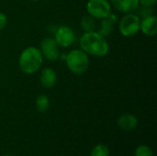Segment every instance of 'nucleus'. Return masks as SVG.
Instances as JSON below:
<instances>
[{"mask_svg":"<svg viewBox=\"0 0 157 156\" xmlns=\"http://www.w3.org/2000/svg\"><path fill=\"white\" fill-rule=\"evenodd\" d=\"M137 125L138 119L132 114H124L118 120V126L125 131H132L135 130Z\"/></svg>","mask_w":157,"mask_h":156,"instance_id":"10","label":"nucleus"},{"mask_svg":"<svg viewBox=\"0 0 157 156\" xmlns=\"http://www.w3.org/2000/svg\"><path fill=\"white\" fill-rule=\"evenodd\" d=\"M40 52L49 61H56L60 56L59 45L52 38H45L40 43Z\"/></svg>","mask_w":157,"mask_h":156,"instance_id":"6","label":"nucleus"},{"mask_svg":"<svg viewBox=\"0 0 157 156\" xmlns=\"http://www.w3.org/2000/svg\"><path fill=\"white\" fill-rule=\"evenodd\" d=\"M115 21L112 20V14H110L107 18H104V21L101 24V29L100 31L98 32L100 35H102L103 37L108 36L110 32H111V29H112V24Z\"/></svg>","mask_w":157,"mask_h":156,"instance_id":"13","label":"nucleus"},{"mask_svg":"<svg viewBox=\"0 0 157 156\" xmlns=\"http://www.w3.org/2000/svg\"><path fill=\"white\" fill-rule=\"evenodd\" d=\"M40 84L45 88H52L55 86L57 81V74L52 68H45L42 70L40 77Z\"/></svg>","mask_w":157,"mask_h":156,"instance_id":"11","label":"nucleus"},{"mask_svg":"<svg viewBox=\"0 0 157 156\" xmlns=\"http://www.w3.org/2000/svg\"><path fill=\"white\" fill-rule=\"evenodd\" d=\"M135 156H154L152 149L147 145H140L135 149Z\"/></svg>","mask_w":157,"mask_h":156,"instance_id":"16","label":"nucleus"},{"mask_svg":"<svg viewBox=\"0 0 157 156\" xmlns=\"http://www.w3.org/2000/svg\"><path fill=\"white\" fill-rule=\"evenodd\" d=\"M140 30L146 36H155L157 33V18L155 16H147L141 20Z\"/></svg>","mask_w":157,"mask_h":156,"instance_id":"9","label":"nucleus"},{"mask_svg":"<svg viewBox=\"0 0 157 156\" xmlns=\"http://www.w3.org/2000/svg\"><path fill=\"white\" fill-rule=\"evenodd\" d=\"M6 22H7V17H6V16L4 13H1V12H0V31L6 27Z\"/></svg>","mask_w":157,"mask_h":156,"instance_id":"18","label":"nucleus"},{"mask_svg":"<svg viewBox=\"0 0 157 156\" xmlns=\"http://www.w3.org/2000/svg\"><path fill=\"white\" fill-rule=\"evenodd\" d=\"M31 1H34V2H36V1H39V0H31Z\"/></svg>","mask_w":157,"mask_h":156,"instance_id":"20","label":"nucleus"},{"mask_svg":"<svg viewBox=\"0 0 157 156\" xmlns=\"http://www.w3.org/2000/svg\"><path fill=\"white\" fill-rule=\"evenodd\" d=\"M50 107V100L47 96L40 95L36 99V108L39 112H46Z\"/></svg>","mask_w":157,"mask_h":156,"instance_id":"12","label":"nucleus"},{"mask_svg":"<svg viewBox=\"0 0 157 156\" xmlns=\"http://www.w3.org/2000/svg\"><path fill=\"white\" fill-rule=\"evenodd\" d=\"M86 8L88 14L94 18L104 19L111 14V5L108 0H89Z\"/></svg>","mask_w":157,"mask_h":156,"instance_id":"5","label":"nucleus"},{"mask_svg":"<svg viewBox=\"0 0 157 156\" xmlns=\"http://www.w3.org/2000/svg\"><path fill=\"white\" fill-rule=\"evenodd\" d=\"M157 0H139V4H141L144 7H151L156 4Z\"/></svg>","mask_w":157,"mask_h":156,"instance_id":"17","label":"nucleus"},{"mask_svg":"<svg viewBox=\"0 0 157 156\" xmlns=\"http://www.w3.org/2000/svg\"><path fill=\"white\" fill-rule=\"evenodd\" d=\"M141 19L138 16L128 13L120 22V31L125 37H132L140 31Z\"/></svg>","mask_w":157,"mask_h":156,"instance_id":"4","label":"nucleus"},{"mask_svg":"<svg viewBox=\"0 0 157 156\" xmlns=\"http://www.w3.org/2000/svg\"><path fill=\"white\" fill-rule=\"evenodd\" d=\"M80 46L86 54L98 57L107 55L109 51L106 38L95 31L85 32L80 39Z\"/></svg>","mask_w":157,"mask_h":156,"instance_id":"1","label":"nucleus"},{"mask_svg":"<svg viewBox=\"0 0 157 156\" xmlns=\"http://www.w3.org/2000/svg\"><path fill=\"white\" fill-rule=\"evenodd\" d=\"M43 56L40 50L36 47H28L20 54L18 59V66L26 74L36 73L42 64Z\"/></svg>","mask_w":157,"mask_h":156,"instance_id":"2","label":"nucleus"},{"mask_svg":"<svg viewBox=\"0 0 157 156\" xmlns=\"http://www.w3.org/2000/svg\"><path fill=\"white\" fill-rule=\"evenodd\" d=\"M75 36L74 30L68 26H61L55 33V41L59 47H69L75 41Z\"/></svg>","mask_w":157,"mask_h":156,"instance_id":"7","label":"nucleus"},{"mask_svg":"<svg viewBox=\"0 0 157 156\" xmlns=\"http://www.w3.org/2000/svg\"><path fill=\"white\" fill-rule=\"evenodd\" d=\"M66 65L68 69L75 74H82L89 67V58L82 50H73L66 56Z\"/></svg>","mask_w":157,"mask_h":156,"instance_id":"3","label":"nucleus"},{"mask_svg":"<svg viewBox=\"0 0 157 156\" xmlns=\"http://www.w3.org/2000/svg\"><path fill=\"white\" fill-rule=\"evenodd\" d=\"M4 156H14V155H10V154H6V155Z\"/></svg>","mask_w":157,"mask_h":156,"instance_id":"19","label":"nucleus"},{"mask_svg":"<svg viewBox=\"0 0 157 156\" xmlns=\"http://www.w3.org/2000/svg\"><path fill=\"white\" fill-rule=\"evenodd\" d=\"M81 26H82L83 29H84L86 32L94 31V29H95L94 17H92L90 15L84 17L82 18V21H81Z\"/></svg>","mask_w":157,"mask_h":156,"instance_id":"14","label":"nucleus"},{"mask_svg":"<svg viewBox=\"0 0 157 156\" xmlns=\"http://www.w3.org/2000/svg\"><path fill=\"white\" fill-rule=\"evenodd\" d=\"M91 156H109V150L104 144H98L93 148Z\"/></svg>","mask_w":157,"mask_h":156,"instance_id":"15","label":"nucleus"},{"mask_svg":"<svg viewBox=\"0 0 157 156\" xmlns=\"http://www.w3.org/2000/svg\"><path fill=\"white\" fill-rule=\"evenodd\" d=\"M115 9L121 13H132L139 7V0H110Z\"/></svg>","mask_w":157,"mask_h":156,"instance_id":"8","label":"nucleus"}]
</instances>
